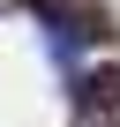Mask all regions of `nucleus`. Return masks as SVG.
I'll return each mask as SVG.
<instances>
[{"instance_id": "3", "label": "nucleus", "mask_w": 120, "mask_h": 127, "mask_svg": "<svg viewBox=\"0 0 120 127\" xmlns=\"http://www.w3.org/2000/svg\"><path fill=\"white\" fill-rule=\"evenodd\" d=\"M90 127H120V120H90Z\"/></svg>"}, {"instance_id": "1", "label": "nucleus", "mask_w": 120, "mask_h": 127, "mask_svg": "<svg viewBox=\"0 0 120 127\" xmlns=\"http://www.w3.org/2000/svg\"><path fill=\"white\" fill-rule=\"evenodd\" d=\"M23 8L30 15H45V30L60 37V45H105L113 37V8H105V0H23Z\"/></svg>"}, {"instance_id": "2", "label": "nucleus", "mask_w": 120, "mask_h": 127, "mask_svg": "<svg viewBox=\"0 0 120 127\" xmlns=\"http://www.w3.org/2000/svg\"><path fill=\"white\" fill-rule=\"evenodd\" d=\"M75 105H83L90 120H120V60H113V67H90V75L75 82Z\"/></svg>"}]
</instances>
